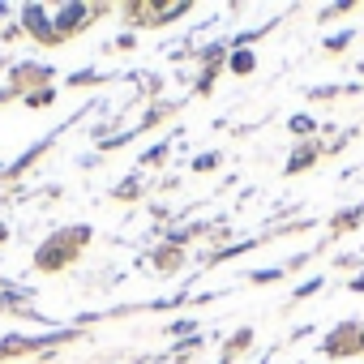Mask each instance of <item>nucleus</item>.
Instances as JSON below:
<instances>
[{
	"label": "nucleus",
	"instance_id": "nucleus-1",
	"mask_svg": "<svg viewBox=\"0 0 364 364\" xmlns=\"http://www.w3.org/2000/svg\"><path fill=\"white\" fill-rule=\"evenodd\" d=\"M86 9L82 5H69V9H60V26H77V18H82Z\"/></svg>",
	"mask_w": 364,
	"mask_h": 364
},
{
	"label": "nucleus",
	"instance_id": "nucleus-2",
	"mask_svg": "<svg viewBox=\"0 0 364 364\" xmlns=\"http://www.w3.org/2000/svg\"><path fill=\"white\" fill-rule=\"evenodd\" d=\"M26 22H31V26H35L39 35H48V22H43V9H35V5H31V9H26Z\"/></svg>",
	"mask_w": 364,
	"mask_h": 364
},
{
	"label": "nucleus",
	"instance_id": "nucleus-4",
	"mask_svg": "<svg viewBox=\"0 0 364 364\" xmlns=\"http://www.w3.org/2000/svg\"><path fill=\"white\" fill-rule=\"evenodd\" d=\"M291 129H296V133H309V129H313V120H309V116H296V120H291Z\"/></svg>",
	"mask_w": 364,
	"mask_h": 364
},
{
	"label": "nucleus",
	"instance_id": "nucleus-3",
	"mask_svg": "<svg viewBox=\"0 0 364 364\" xmlns=\"http://www.w3.org/2000/svg\"><path fill=\"white\" fill-rule=\"evenodd\" d=\"M232 65H236V73H249V69H253V56H249V52H236Z\"/></svg>",
	"mask_w": 364,
	"mask_h": 364
}]
</instances>
